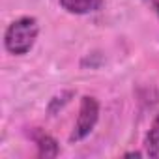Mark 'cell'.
<instances>
[{
  "label": "cell",
  "instance_id": "cell-1",
  "mask_svg": "<svg viewBox=\"0 0 159 159\" xmlns=\"http://www.w3.org/2000/svg\"><path fill=\"white\" fill-rule=\"evenodd\" d=\"M39 38V21L34 15H21L4 32V49L11 56L28 54Z\"/></svg>",
  "mask_w": 159,
  "mask_h": 159
},
{
  "label": "cell",
  "instance_id": "cell-2",
  "mask_svg": "<svg viewBox=\"0 0 159 159\" xmlns=\"http://www.w3.org/2000/svg\"><path fill=\"white\" fill-rule=\"evenodd\" d=\"M99 112H101V105L94 96H83L81 103H79V114L77 120L73 124L71 135H69V142H81L84 140L98 125L99 122Z\"/></svg>",
  "mask_w": 159,
  "mask_h": 159
},
{
  "label": "cell",
  "instance_id": "cell-3",
  "mask_svg": "<svg viewBox=\"0 0 159 159\" xmlns=\"http://www.w3.org/2000/svg\"><path fill=\"white\" fill-rule=\"evenodd\" d=\"M28 139L34 142L39 157H58L60 155V144H58V140L52 135H49L45 129H41V127H30Z\"/></svg>",
  "mask_w": 159,
  "mask_h": 159
},
{
  "label": "cell",
  "instance_id": "cell-4",
  "mask_svg": "<svg viewBox=\"0 0 159 159\" xmlns=\"http://www.w3.org/2000/svg\"><path fill=\"white\" fill-rule=\"evenodd\" d=\"M58 4L69 15H90L103 8L105 0H58Z\"/></svg>",
  "mask_w": 159,
  "mask_h": 159
},
{
  "label": "cell",
  "instance_id": "cell-5",
  "mask_svg": "<svg viewBox=\"0 0 159 159\" xmlns=\"http://www.w3.org/2000/svg\"><path fill=\"white\" fill-rule=\"evenodd\" d=\"M142 152L148 157H159V112L153 116L144 140H142Z\"/></svg>",
  "mask_w": 159,
  "mask_h": 159
},
{
  "label": "cell",
  "instance_id": "cell-6",
  "mask_svg": "<svg viewBox=\"0 0 159 159\" xmlns=\"http://www.w3.org/2000/svg\"><path fill=\"white\" fill-rule=\"evenodd\" d=\"M75 96V92L73 90H62L58 96H54L51 101H49V107H47V111L51 112V114H56L58 111H62L69 101H71V98Z\"/></svg>",
  "mask_w": 159,
  "mask_h": 159
},
{
  "label": "cell",
  "instance_id": "cell-7",
  "mask_svg": "<svg viewBox=\"0 0 159 159\" xmlns=\"http://www.w3.org/2000/svg\"><path fill=\"white\" fill-rule=\"evenodd\" d=\"M148 2V6L155 11V15H157V19H159V0H146Z\"/></svg>",
  "mask_w": 159,
  "mask_h": 159
}]
</instances>
